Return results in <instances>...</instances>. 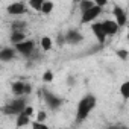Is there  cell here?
<instances>
[{
    "mask_svg": "<svg viewBox=\"0 0 129 129\" xmlns=\"http://www.w3.org/2000/svg\"><path fill=\"white\" fill-rule=\"evenodd\" d=\"M97 105V99L94 94H85L79 102H78V108H76V124H81L82 121H85L88 118V115L91 114V111L96 108Z\"/></svg>",
    "mask_w": 129,
    "mask_h": 129,
    "instance_id": "obj_1",
    "label": "cell"
},
{
    "mask_svg": "<svg viewBox=\"0 0 129 129\" xmlns=\"http://www.w3.org/2000/svg\"><path fill=\"white\" fill-rule=\"evenodd\" d=\"M27 96H15L12 100H9L6 105L2 106V112L5 115H12V117H17L18 114H21L26 106H27Z\"/></svg>",
    "mask_w": 129,
    "mask_h": 129,
    "instance_id": "obj_2",
    "label": "cell"
},
{
    "mask_svg": "<svg viewBox=\"0 0 129 129\" xmlns=\"http://www.w3.org/2000/svg\"><path fill=\"white\" fill-rule=\"evenodd\" d=\"M43 100H44L46 106L50 111H53V112L58 111V109H61V106L64 103V99L62 97H59L58 94H55L52 91H47V90H43Z\"/></svg>",
    "mask_w": 129,
    "mask_h": 129,
    "instance_id": "obj_3",
    "label": "cell"
},
{
    "mask_svg": "<svg viewBox=\"0 0 129 129\" xmlns=\"http://www.w3.org/2000/svg\"><path fill=\"white\" fill-rule=\"evenodd\" d=\"M102 11H103V8H102V6L94 5L93 8H90V9H87V11L81 12V24H91L93 21H96V20H97V17L102 14Z\"/></svg>",
    "mask_w": 129,
    "mask_h": 129,
    "instance_id": "obj_4",
    "label": "cell"
},
{
    "mask_svg": "<svg viewBox=\"0 0 129 129\" xmlns=\"http://www.w3.org/2000/svg\"><path fill=\"white\" fill-rule=\"evenodd\" d=\"M15 49H17V52H18V55H21L24 59H27V58H30L32 56V53L35 52V41L34 40H24V41H21V43H18V44H15Z\"/></svg>",
    "mask_w": 129,
    "mask_h": 129,
    "instance_id": "obj_5",
    "label": "cell"
},
{
    "mask_svg": "<svg viewBox=\"0 0 129 129\" xmlns=\"http://www.w3.org/2000/svg\"><path fill=\"white\" fill-rule=\"evenodd\" d=\"M32 93V85L26 81L12 82V94L14 96H29Z\"/></svg>",
    "mask_w": 129,
    "mask_h": 129,
    "instance_id": "obj_6",
    "label": "cell"
},
{
    "mask_svg": "<svg viewBox=\"0 0 129 129\" xmlns=\"http://www.w3.org/2000/svg\"><path fill=\"white\" fill-rule=\"evenodd\" d=\"M91 32H93V35L96 37L97 43H99V44H102V46H105L108 35H106V32H105V29H103L102 21H97V20H96V21H93V23H91Z\"/></svg>",
    "mask_w": 129,
    "mask_h": 129,
    "instance_id": "obj_7",
    "label": "cell"
},
{
    "mask_svg": "<svg viewBox=\"0 0 129 129\" xmlns=\"http://www.w3.org/2000/svg\"><path fill=\"white\" fill-rule=\"evenodd\" d=\"M32 115H34V108H32L30 105H27L26 109H24L21 114H18V115L15 117V126H17V127L27 126V124L30 123V117H32Z\"/></svg>",
    "mask_w": 129,
    "mask_h": 129,
    "instance_id": "obj_8",
    "label": "cell"
},
{
    "mask_svg": "<svg viewBox=\"0 0 129 129\" xmlns=\"http://www.w3.org/2000/svg\"><path fill=\"white\" fill-rule=\"evenodd\" d=\"M6 12L12 17H20L27 12V8H26V3H23V2H12L11 5H8Z\"/></svg>",
    "mask_w": 129,
    "mask_h": 129,
    "instance_id": "obj_9",
    "label": "cell"
},
{
    "mask_svg": "<svg viewBox=\"0 0 129 129\" xmlns=\"http://www.w3.org/2000/svg\"><path fill=\"white\" fill-rule=\"evenodd\" d=\"M112 15H114V20L117 21V24L120 26V27H124L126 24H127V14H126V11L121 8V6H114L112 8Z\"/></svg>",
    "mask_w": 129,
    "mask_h": 129,
    "instance_id": "obj_10",
    "label": "cell"
},
{
    "mask_svg": "<svg viewBox=\"0 0 129 129\" xmlns=\"http://www.w3.org/2000/svg\"><path fill=\"white\" fill-rule=\"evenodd\" d=\"M66 40H67V44L70 46H78L84 41V35L78 30V29H69L66 32Z\"/></svg>",
    "mask_w": 129,
    "mask_h": 129,
    "instance_id": "obj_11",
    "label": "cell"
},
{
    "mask_svg": "<svg viewBox=\"0 0 129 129\" xmlns=\"http://www.w3.org/2000/svg\"><path fill=\"white\" fill-rule=\"evenodd\" d=\"M17 49H15V46L14 47H3L2 50H0V61L2 62H9V61H12L15 56H17Z\"/></svg>",
    "mask_w": 129,
    "mask_h": 129,
    "instance_id": "obj_12",
    "label": "cell"
},
{
    "mask_svg": "<svg viewBox=\"0 0 129 129\" xmlns=\"http://www.w3.org/2000/svg\"><path fill=\"white\" fill-rule=\"evenodd\" d=\"M102 24H103V29L108 37H114L120 30V26L117 24L115 20H105V21H102Z\"/></svg>",
    "mask_w": 129,
    "mask_h": 129,
    "instance_id": "obj_13",
    "label": "cell"
},
{
    "mask_svg": "<svg viewBox=\"0 0 129 129\" xmlns=\"http://www.w3.org/2000/svg\"><path fill=\"white\" fill-rule=\"evenodd\" d=\"M9 40H11V43L15 46V44H18V43H21V41L26 40V32H24V30H11Z\"/></svg>",
    "mask_w": 129,
    "mask_h": 129,
    "instance_id": "obj_14",
    "label": "cell"
},
{
    "mask_svg": "<svg viewBox=\"0 0 129 129\" xmlns=\"http://www.w3.org/2000/svg\"><path fill=\"white\" fill-rule=\"evenodd\" d=\"M40 46H41V50H43V52H49V50H52V47H53V41H52L50 37H43V38L40 40Z\"/></svg>",
    "mask_w": 129,
    "mask_h": 129,
    "instance_id": "obj_15",
    "label": "cell"
},
{
    "mask_svg": "<svg viewBox=\"0 0 129 129\" xmlns=\"http://www.w3.org/2000/svg\"><path fill=\"white\" fill-rule=\"evenodd\" d=\"M118 91H120V96H121L123 100H129V81L123 82L120 85V90Z\"/></svg>",
    "mask_w": 129,
    "mask_h": 129,
    "instance_id": "obj_16",
    "label": "cell"
},
{
    "mask_svg": "<svg viewBox=\"0 0 129 129\" xmlns=\"http://www.w3.org/2000/svg\"><path fill=\"white\" fill-rule=\"evenodd\" d=\"M53 8H55V3L52 2V0H46V2H44V5H43V9H41V12H43L44 15H49V14H52Z\"/></svg>",
    "mask_w": 129,
    "mask_h": 129,
    "instance_id": "obj_17",
    "label": "cell"
},
{
    "mask_svg": "<svg viewBox=\"0 0 129 129\" xmlns=\"http://www.w3.org/2000/svg\"><path fill=\"white\" fill-rule=\"evenodd\" d=\"M96 3H94V0H82L81 3H78V6H79V11L81 12H84V11H87V9H90V8H93Z\"/></svg>",
    "mask_w": 129,
    "mask_h": 129,
    "instance_id": "obj_18",
    "label": "cell"
},
{
    "mask_svg": "<svg viewBox=\"0 0 129 129\" xmlns=\"http://www.w3.org/2000/svg\"><path fill=\"white\" fill-rule=\"evenodd\" d=\"M44 2H46V0H29V6H30L34 11H38V12H41Z\"/></svg>",
    "mask_w": 129,
    "mask_h": 129,
    "instance_id": "obj_19",
    "label": "cell"
},
{
    "mask_svg": "<svg viewBox=\"0 0 129 129\" xmlns=\"http://www.w3.org/2000/svg\"><path fill=\"white\" fill-rule=\"evenodd\" d=\"M26 29V21H12L11 30H24Z\"/></svg>",
    "mask_w": 129,
    "mask_h": 129,
    "instance_id": "obj_20",
    "label": "cell"
},
{
    "mask_svg": "<svg viewBox=\"0 0 129 129\" xmlns=\"http://www.w3.org/2000/svg\"><path fill=\"white\" fill-rule=\"evenodd\" d=\"M53 78H55V75H53V72L52 70H46L44 73H43V82H46V84H49V82H52L53 81Z\"/></svg>",
    "mask_w": 129,
    "mask_h": 129,
    "instance_id": "obj_21",
    "label": "cell"
},
{
    "mask_svg": "<svg viewBox=\"0 0 129 129\" xmlns=\"http://www.w3.org/2000/svg\"><path fill=\"white\" fill-rule=\"evenodd\" d=\"M67 44V40H66V32L64 34H58L56 35V46H59V47H62V46H66Z\"/></svg>",
    "mask_w": 129,
    "mask_h": 129,
    "instance_id": "obj_22",
    "label": "cell"
},
{
    "mask_svg": "<svg viewBox=\"0 0 129 129\" xmlns=\"http://www.w3.org/2000/svg\"><path fill=\"white\" fill-rule=\"evenodd\" d=\"M115 55H117L121 61H126V59L129 58V52L124 50V49H118V50H115Z\"/></svg>",
    "mask_w": 129,
    "mask_h": 129,
    "instance_id": "obj_23",
    "label": "cell"
},
{
    "mask_svg": "<svg viewBox=\"0 0 129 129\" xmlns=\"http://www.w3.org/2000/svg\"><path fill=\"white\" fill-rule=\"evenodd\" d=\"M46 118H47V112H46V111L41 109V111L37 112V120H38V121H44Z\"/></svg>",
    "mask_w": 129,
    "mask_h": 129,
    "instance_id": "obj_24",
    "label": "cell"
},
{
    "mask_svg": "<svg viewBox=\"0 0 129 129\" xmlns=\"http://www.w3.org/2000/svg\"><path fill=\"white\" fill-rule=\"evenodd\" d=\"M94 3H96L97 6H102V8H105V6L108 5V0H94Z\"/></svg>",
    "mask_w": 129,
    "mask_h": 129,
    "instance_id": "obj_25",
    "label": "cell"
},
{
    "mask_svg": "<svg viewBox=\"0 0 129 129\" xmlns=\"http://www.w3.org/2000/svg\"><path fill=\"white\" fill-rule=\"evenodd\" d=\"M69 84L72 85V84H75V79H72V78H69Z\"/></svg>",
    "mask_w": 129,
    "mask_h": 129,
    "instance_id": "obj_26",
    "label": "cell"
},
{
    "mask_svg": "<svg viewBox=\"0 0 129 129\" xmlns=\"http://www.w3.org/2000/svg\"><path fill=\"white\" fill-rule=\"evenodd\" d=\"M81 2H82V0H73V3H76V5H78V3H81Z\"/></svg>",
    "mask_w": 129,
    "mask_h": 129,
    "instance_id": "obj_27",
    "label": "cell"
},
{
    "mask_svg": "<svg viewBox=\"0 0 129 129\" xmlns=\"http://www.w3.org/2000/svg\"><path fill=\"white\" fill-rule=\"evenodd\" d=\"M126 40H127V43H129V29H127V34H126Z\"/></svg>",
    "mask_w": 129,
    "mask_h": 129,
    "instance_id": "obj_28",
    "label": "cell"
}]
</instances>
